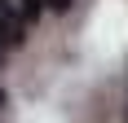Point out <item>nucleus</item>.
<instances>
[{"mask_svg": "<svg viewBox=\"0 0 128 123\" xmlns=\"http://www.w3.org/2000/svg\"><path fill=\"white\" fill-rule=\"evenodd\" d=\"M40 9H44V0H18V13H22V22H36Z\"/></svg>", "mask_w": 128, "mask_h": 123, "instance_id": "obj_2", "label": "nucleus"}, {"mask_svg": "<svg viewBox=\"0 0 128 123\" xmlns=\"http://www.w3.org/2000/svg\"><path fill=\"white\" fill-rule=\"evenodd\" d=\"M44 4H49V9H58V13H62V9H71V0H44Z\"/></svg>", "mask_w": 128, "mask_h": 123, "instance_id": "obj_3", "label": "nucleus"}, {"mask_svg": "<svg viewBox=\"0 0 128 123\" xmlns=\"http://www.w3.org/2000/svg\"><path fill=\"white\" fill-rule=\"evenodd\" d=\"M0 106H4V92H0Z\"/></svg>", "mask_w": 128, "mask_h": 123, "instance_id": "obj_4", "label": "nucleus"}, {"mask_svg": "<svg viewBox=\"0 0 128 123\" xmlns=\"http://www.w3.org/2000/svg\"><path fill=\"white\" fill-rule=\"evenodd\" d=\"M22 13H18V4L13 0H0V44H18L22 40Z\"/></svg>", "mask_w": 128, "mask_h": 123, "instance_id": "obj_1", "label": "nucleus"}]
</instances>
